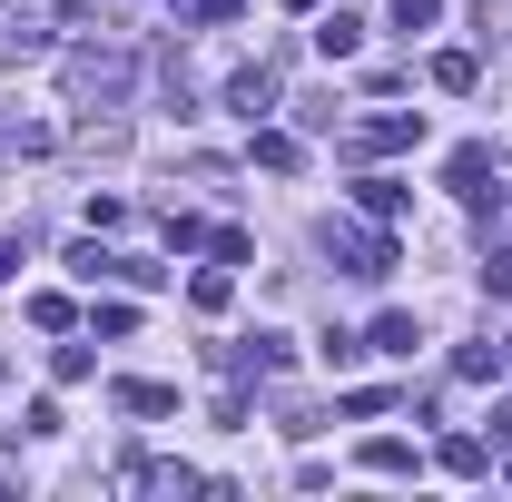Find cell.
Returning <instances> with one entry per match:
<instances>
[{"instance_id":"cell-1","label":"cell","mask_w":512,"mask_h":502,"mask_svg":"<svg viewBox=\"0 0 512 502\" xmlns=\"http://www.w3.org/2000/svg\"><path fill=\"white\" fill-rule=\"evenodd\" d=\"M60 89H69V109H128V89H138V50H69L60 60Z\"/></svg>"},{"instance_id":"cell-2","label":"cell","mask_w":512,"mask_h":502,"mask_svg":"<svg viewBox=\"0 0 512 502\" xmlns=\"http://www.w3.org/2000/svg\"><path fill=\"white\" fill-rule=\"evenodd\" d=\"M325 256L345 276H394V237L384 227H355V217H325Z\"/></svg>"},{"instance_id":"cell-3","label":"cell","mask_w":512,"mask_h":502,"mask_svg":"<svg viewBox=\"0 0 512 502\" xmlns=\"http://www.w3.org/2000/svg\"><path fill=\"white\" fill-rule=\"evenodd\" d=\"M0 60H50V0H0Z\"/></svg>"},{"instance_id":"cell-4","label":"cell","mask_w":512,"mask_h":502,"mask_svg":"<svg viewBox=\"0 0 512 502\" xmlns=\"http://www.w3.org/2000/svg\"><path fill=\"white\" fill-rule=\"evenodd\" d=\"M355 148H365V158H404V148H424V109H375V119L355 128Z\"/></svg>"},{"instance_id":"cell-5","label":"cell","mask_w":512,"mask_h":502,"mask_svg":"<svg viewBox=\"0 0 512 502\" xmlns=\"http://www.w3.org/2000/svg\"><path fill=\"white\" fill-rule=\"evenodd\" d=\"M227 365H237V375H286V365H296V335H276V325H256L247 345H227Z\"/></svg>"},{"instance_id":"cell-6","label":"cell","mask_w":512,"mask_h":502,"mask_svg":"<svg viewBox=\"0 0 512 502\" xmlns=\"http://www.w3.org/2000/svg\"><path fill=\"white\" fill-rule=\"evenodd\" d=\"M227 109H237V119H266V109H276V69H237V79H227Z\"/></svg>"},{"instance_id":"cell-7","label":"cell","mask_w":512,"mask_h":502,"mask_svg":"<svg viewBox=\"0 0 512 502\" xmlns=\"http://www.w3.org/2000/svg\"><path fill=\"white\" fill-rule=\"evenodd\" d=\"M355 207H365L375 227H394V217L414 207V188H404V178H355Z\"/></svg>"},{"instance_id":"cell-8","label":"cell","mask_w":512,"mask_h":502,"mask_svg":"<svg viewBox=\"0 0 512 502\" xmlns=\"http://www.w3.org/2000/svg\"><path fill=\"white\" fill-rule=\"evenodd\" d=\"M483 178H493V148H453V158H444V188H463V197H473V207L493 197V188H483Z\"/></svg>"},{"instance_id":"cell-9","label":"cell","mask_w":512,"mask_h":502,"mask_svg":"<svg viewBox=\"0 0 512 502\" xmlns=\"http://www.w3.org/2000/svg\"><path fill=\"white\" fill-rule=\"evenodd\" d=\"M316 50H325V60H355V50H365V20H355V10H325V20H316Z\"/></svg>"},{"instance_id":"cell-10","label":"cell","mask_w":512,"mask_h":502,"mask_svg":"<svg viewBox=\"0 0 512 502\" xmlns=\"http://www.w3.org/2000/svg\"><path fill=\"white\" fill-rule=\"evenodd\" d=\"M256 168H276V178H286V168H306V148H296L286 128H256Z\"/></svg>"},{"instance_id":"cell-11","label":"cell","mask_w":512,"mask_h":502,"mask_svg":"<svg viewBox=\"0 0 512 502\" xmlns=\"http://www.w3.org/2000/svg\"><path fill=\"white\" fill-rule=\"evenodd\" d=\"M365 345H375V355H414L424 335H414V315H375V335H365Z\"/></svg>"},{"instance_id":"cell-12","label":"cell","mask_w":512,"mask_h":502,"mask_svg":"<svg viewBox=\"0 0 512 502\" xmlns=\"http://www.w3.org/2000/svg\"><path fill=\"white\" fill-rule=\"evenodd\" d=\"M365 473H414V443H404V434H375V443H365Z\"/></svg>"},{"instance_id":"cell-13","label":"cell","mask_w":512,"mask_h":502,"mask_svg":"<svg viewBox=\"0 0 512 502\" xmlns=\"http://www.w3.org/2000/svg\"><path fill=\"white\" fill-rule=\"evenodd\" d=\"M473 79H483V69H473V50H434V89H453V99H463Z\"/></svg>"},{"instance_id":"cell-14","label":"cell","mask_w":512,"mask_h":502,"mask_svg":"<svg viewBox=\"0 0 512 502\" xmlns=\"http://www.w3.org/2000/svg\"><path fill=\"white\" fill-rule=\"evenodd\" d=\"M128 483H138V493H188L197 473H188V463H138V473H128Z\"/></svg>"},{"instance_id":"cell-15","label":"cell","mask_w":512,"mask_h":502,"mask_svg":"<svg viewBox=\"0 0 512 502\" xmlns=\"http://www.w3.org/2000/svg\"><path fill=\"white\" fill-rule=\"evenodd\" d=\"M453 375H463V384H493V375H503V345H463Z\"/></svg>"},{"instance_id":"cell-16","label":"cell","mask_w":512,"mask_h":502,"mask_svg":"<svg viewBox=\"0 0 512 502\" xmlns=\"http://www.w3.org/2000/svg\"><path fill=\"white\" fill-rule=\"evenodd\" d=\"M207 256H217V266H256V247H247V227H207Z\"/></svg>"},{"instance_id":"cell-17","label":"cell","mask_w":512,"mask_h":502,"mask_svg":"<svg viewBox=\"0 0 512 502\" xmlns=\"http://www.w3.org/2000/svg\"><path fill=\"white\" fill-rule=\"evenodd\" d=\"M434 463H444V473H483V434H444Z\"/></svg>"},{"instance_id":"cell-18","label":"cell","mask_w":512,"mask_h":502,"mask_svg":"<svg viewBox=\"0 0 512 502\" xmlns=\"http://www.w3.org/2000/svg\"><path fill=\"white\" fill-rule=\"evenodd\" d=\"M119 404H128V414H178V394H168V384H119Z\"/></svg>"},{"instance_id":"cell-19","label":"cell","mask_w":512,"mask_h":502,"mask_svg":"<svg viewBox=\"0 0 512 502\" xmlns=\"http://www.w3.org/2000/svg\"><path fill=\"white\" fill-rule=\"evenodd\" d=\"M69 276H89V286H99V276H119V256H109V247H69Z\"/></svg>"},{"instance_id":"cell-20","label":"cell","mask_w":512,"mask_h":502,"mask_svg":"<svg viewBox=\"0 0 512 502\" xmlns=\"http://www.w3.org/2000/svg\"><path fill=\"white\" fill-rule=\"evenodd\" d=\"M50 148V128H0V158H40Z\"/></svg>"},{"instance_id":"cell-21","label":"cell","mask_w":512,"mask_h":502,"mask_svg":"<svg viewBox=\"0 0 512 502\" xmlns=\"http://www.w3.org/2000/svg\"><path fill=\"white\" fill-rule=\"evenodd\" d=\"M394 20H404V30H434V20H444V0H394Z\"/></svg>"},{"instance_id":"cell-22","label":"cell","mask_w":512,"mask_h":502,"mask_svg":"<svg viewBox=\"0 0 512 502\" xmlns=\"http://www.w3.org/2000/svg\"><path fill=\"white\" fill-rule=\"evenodd\" d=\"M483 286H493V296H512V247H493V266H483Z\"/></svg>"},{"instance_id":"cell-23","label":"cell","mask_w":512,"mask_h":502,"mask_svg":"<svg viewBox=\"0 0 512 502\" xmlns=\"http://www.w3.org/2000/svg\"><path fill=\"white\" fill-rule=\"evenodd\" d=\"M197 20H237V10H247V0H188Z\"/></svg>"},{"instance_id":"cell-24","label":"cell","mask_w":512,"mask_h":502,"mask_svg":"<svg viewBox=\"0 0 512 502\" xmlns=\"http://www.w3.org/2000/svg\"><path fill=\"white\" fill-rule=\"evenodd\" d=\"M10 276H20V237H0V286H10Z\"/></svg>"},{"instance_id":"cell-25","label":"cell","mask_w":512,"mask_h":502,"mask_svg":"<svg viewBox=\"0 0 512 502\" xmlns=\"http://www.w3.org/2000/svg\"><path fill=\"white\" fill-rule=\"evenodd\" d=\"M493 434H512V404H503V414H493Z\"/></svg>"},{"instance_id":"cell-26","label":"cell","mask_w":512,"mask_h":502,"mask_svg":"<svg viewBox=\"0 0 512 502\" xmlns=\"http://www.w3.org/2000/svg\"><path fill=\"white\" fill-rule=\"evenodd\" d=\"M286 10H316V0H286Z\"/></svg>"},{"instance_id":"cell-27","label":"cell","mask_w":512,"mask_h":502,"mask_svg":"<svg viewBox=\"0 0 512 502\" xmlns=\"http://www.w3.org/2000/svg\"><path fill=\"white\" fill-rule=\"evenodd\" d=\"M0 384H10V355H0Z\"/></svg>"},{"instance_id":"cell-28","label":"cell","mask_w":512,"mask_h":502,"mask_svg":"<svg viewBox=\"0 0 512 502\" xmlns=\"http://www.w3.org/2000/svg\"><path fill=\"white\" fill-rule=\"evenodd\" d=\"M503 365H512V335H503Z\"/></svg>"},{"instance_id":"cell-29","label":"cell","mask_w":512,"mask_h":502,"mask_svg":"<svg viewBox=\"0 0 512 502\" xmlns=\"http://www.w3.org/2000/svg\"><path fill=\"white\" fill-rule=\"evenodd\" d=\"M503 473H512V453H503Z\"/></svg>"}]
</instances>
